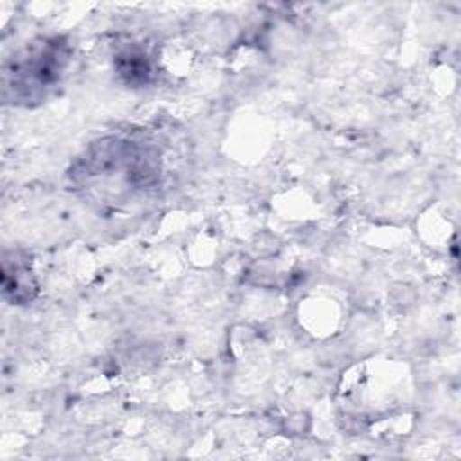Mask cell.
Returning a JSON list of instances; mask_svg holds the SVG:
<instances>
[{"instance_id": "1", "label": "cell", "mask_w": 461, "mask_h": 461, "mask_svg": "<svg viewBox=\"0 0 461 461\" xmlns=\"http://www.w3.org/2000/svg\"><path fill=\"white\" fill-rule=\"evenodd\" d=\"M70 176L95 200L122 202L158 184V158L146 142L110 137L92 144Z\"/></svg>"}, {"instance_id": "2", "label": "cell", "mask_w": 461, "mask_h": 461, "mask_svg": "<svg viewBox=\"0 0 461 461\" xmlns=\"http://www.w3.org/2000/svg\"><path fill=\"white\" fill-rule=\"evenodd\" d=\"M70 61V47L59 38H38L18 50L4 67V95L14 104L43 101L61 81Z\"/></svg>"}, {"instance_id": "3", "label": "cell", "mask_w": 461, "mask_h": 461, "mask_svg": "<svg viewBox=\"0 0 461 461\" xmlns=\"http://www.w3.org/2000/svg\"><path fill=\"white\" fill-rule=\"evenodd\" d=\"M2 283H4V295L16 304L31 301L38 288L29 267L18 258H14L13 263L7 258L4 259Z\"/></svg>"}, {"instance_id": "4", "label": "cell", "mask_w": 461, "mask_h": 461, "mask_svg": "<svg viewBox=\"0 0 461 461\" xmlns=\"http://www.w3.org/2000/svg\"><path fill=\"white\" fill-rule=\"evenodd\" d=\"M117 68L119 74L131 85L146 83L151 68L146 59V54L142 50H124L117 56Z\"/></svg>"}]
</instances>
